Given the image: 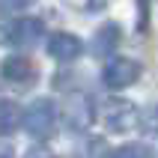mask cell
<instances>
[{
    "instance_id": "3957f363",
    "label": "cell",
    "mask_w": 158,
    "mask_h": 158,
    "mask_svg": "<svg viewBox=\"0 0 158 158\" xmlns=\"http://www.w3.org/2000/svg\"><path fill=\"white\" fill-rule=\"evenodd\" d=\"M98 116V107H93L87 93H69L63 102V119L72 131H87L93 119Z\"/></svg>"
},
{
    "instance_id": "5bb4252c",
    "label": "cell",
    "mask_w": 158,
    "mask_h": 158,
    "mask_svg": "<svg viewBox=\"0 0 158 158\" xmlns=\"http://www.w3.org/2000/svg\"><path fill=\"white\" fill-rule=\"evenodd\" d=\"M146 149H149V158H158V128L149 131V140H146Z\"/></svg>"
},
{
    "instance_id": "7c38bea8",
    "label": "cell",
    "mask_w": 158,
    "mask_h": 158,
    "mask_svg": "<svg viewBox=\"0 0 158 158\" xmlns=\"http://www.w3.org/2000/svg\"><path fill=\"white\" fill-rule=\"evenodd\" d=\"M33 0H0V9L3 12H18V9H27Z\"/></svg>"
},
{
    "instance_id": "ba28073f",
    "label": "cell",
    "mask_w": 158,
    "mask_h": 158,
    "mask_svg": "<svg viewBox=\"0 0 158 158\" xmlns=\"http://www.w3.org/2000/svg\"><path fill=\"white\" fill-rule=\"evenodd\" d=\"M21 123H24V114H21V107H18L15 102H9V98H0V134L15 131Z\"/></svg>"
},
{
    "instance_id": "30bf717a",
    "label": "cell",
    "mask_w": 158,
    "mask_h": 158,
    "mask_svg": "<svg viewBox=\"0 0 158 158\" xmlns=\"http://www.w3.org/2000/svg\"><path fill=\"white\" fill-rule=\"evenodd\" d=\"M110 158H149V149L140 143H125V146H116Z\"/></svg>"
},
{
    "instance_id": "8992f818",
    "label": "cell",
    "mask_w": 158,
    "mask_h": 158,
    "mask_svg": "<svg viewBox=\"0 0 158 158\" xmlns=\"http://www.w3.org/2000/svg\"><path fill=\"white\" fill-rule=\"evenodd\" d=\"M81 51H84V42H81L78 36H72V33H54L48 39V54H51L54 60H60V63L78 60Z\"/></svg>"
},
{
    "instance_id": "8fae6325",
    "label": "cell",
    "mask_w": 158,
    "mask_h": 158,
    "mask_svg": "<svg viewBox=\"0 0 158 158\" xmlns=\"http://www.w3.org/2000/svg\"><path fill=\"white\" fill-rule=\"evenodd\" d=\"M66 3L75 6V9H81V12H96V9L105 6V0H66Z\"/></svg>"
},
{
    "instance_id": "52a82bcc",
    "label": "cell",
    "mask_w": 158,
    "mask_h": 158,
    "mask_svg": "<svg viewBox=\"0 0 158 158\" xmlns=\"http://www.w3.org/2000/svg\"><path fill=\"white\" fill-rule=\"evenodd\" d=\"M0 75L9 84H33L36 81V66L27 57H6L3 66H0Z\"/></svg>"
},
{
    "instance_id": "9c48e42d",
    "label": "cell",
    "mask_w": 158,
    "mask_h": 158,
    "mask_svg": "<svg viewBox=\"0 0 158 158\" xmlns=\"http://www.w3.org/2000/svg\"><path fill=\"white\" fill-rule=\"evenodd\" d=\"M119 45V27L116 24H105L96 30V54H110Z\"/></svg>"
},
{
    "instance_id": "4fadbf2b",
    "label": "cell",
    "mask_w": 158,
    "mask_h": 158,
    "mask_svg": "<svg viewBox=\"0 0 158 158\" xmlns=\"http://www.w3.org/2000/svg\"><path fill=\"white\" fill-rule=\"evenodd\" d=\"M24 158H57V155H54V152L48 149V146H30Z\"/></svg>"
},
{
    "instance_id": "7a4b0ae2",
    "label": "cell",
    "mask_w": 158,
    "mask_h": 158,
    "mask_svg": "<svg viewBox=\"0 0 158 158\" xmlns=\"http://www.w3.org/2000/svg\"><path fill=\"white\" fill-rule=\"evenodd\" d=\"M57 116H60V110H57V105H54L51 98H36L33 105L24 110V128L33 137H48V134L54 131V125H57Z\"/></svg>"
},
{
    "instance_id": "9a60e30c",
    "label": "cell",
    "mask_w": 158,
    "mask_h": 158,
    "mask_svg": "<svg viewBox=\"0 0 158 158\" xmlns=\"http://www.w3.org/2000/svg\"><path fill=\"white\" fill-rule=\"evenodd\" d=\"M0 158H3V155H0ZM6 158H9V155H6Z\"/></svg>"
},
{
    "instance_id": "5b68a950",
    "label": "cell",
    "mask_w": 158,
    "mask_h": 158,
    "mask_svg": "<svg viewBox=\"0 0 158 158\" xmlns=\"http://www.w3.org/2000/svg\"><path fill=\"white\" fill-rule=\"evenodd\" d=\"M45 33V27L39 18H18V21H12L6 30V42L9 45H33L39 42V36Z\"/></svg>"
},
{
    "instance_id": "277c9868",
    "label": "cell",
    "mask_w": 158,
    "mask_h": 158,
    "mask_svg": "<svg viewBox=\"0 0 158 158\" xmlns=\"http://www.w3.org/2000/svg\"><path fill=\"white\" fill-rule=\"evenodd\" d=\"M137 78H140V63L131 57H114V60H107L105 72H102V81L110 89H125Z\"/></svg>"
},
{
    "instance_id": "6da1fadb",
    "label": "cell",
    "mask_w": 158,
    "mask_h": 158,
    "mask_svg": "<svg viewBox=\"0 0 158 158\" xmlns=\"http://www.w3.org/2000/svg\"><path fill=\"white\" fill-rule=\"evenodd\" d=\"M98 119L105 123L107 131L125 134L140 125V107L134 102H128V98H105L98 105Z\"/></svg>"
}]
</instances>
